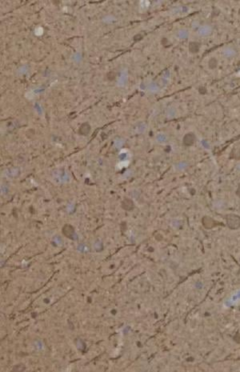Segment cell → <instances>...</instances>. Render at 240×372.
Segmentation results:
<instances>
[{"mask_svg":"<svg viewBox=\"0 0 240 372\" xmlns=\"http://www.w3.org/2000/svg\"><path fill=\"white\" fill-rule=\"evenodd\" d=\"M227 227L231 230H237L240 228V215L230 213L224 216Z\"/></svg>","mask_w":240,"mask_h":372,"instance_id":"cell-1","label":"cell"},{"mask_svg":"<svg viewBox=\"0 0 240 372\" xmlns=\"http://www.w3.org/2000/svg\"><path fill=\"white\" fill-rule=\"evenodd\" d=\"M201 223H202V225H203V227L207 229V230H211V229H213L215 227H217V226H223V223H221V222L215 220V218H211V217L207 215L203 216V218H202V220H201Z\"/></svg>","mask_w":240,"mask_h":372,"instance_id":"cell-2","label":"cell"},{"mask_svg":"<svg viewBox=\"0 0 240 372\" xmlns=\"http://www.w3.org/2000/svg\"><path fill=\"white\" fill-rule=\"evenodd\" d=\"M54 178L61 183H66L69 180V175L63 170H57L53 174Z\"/></svg>","mask_w":240,"mask_h":372,"instance_id":"cell-3","label":"cell"},{"mask_svg":"<svg viewBox=\"0 0 240 372\" xmlns=\"http://www.w3.org/2000/svg\"><path fill=\"white\" fill-rule=\"evenodd\" d=\"M128 82V71L127 68L122 70L119 78L118 79L117 86L119 87H123L127 84Z\"/></svg>","mask_w":240,"mask_h":372,"instance_id":"cell-4","label":"cell"},{"mask_svg":"<svg viewBox=\"0 0 240 372\" xmlns=\"http://www.w3.org/2000/svg\"><path fill=\"white\" fill-rule=\"evenodd\" d=\"M196 141V136L193 132H189L186 134L183 138V143L187 146H191L194 145Z\"/></svg>","mask_w":240,"mask_h":372,"instance_id":"cell-5","label":"cell"},{"mask_svg":"<svg viewBox=\"0 0 240 372\" xmlns=\"http://www.w3.org/2000/svg\"><path fill=\"white\" fill-rule=\"evenodd\" d=\"M230 158L232 159L240 160V143H238L233 146L230 153Z\"/></svg>","mask_w":240,"mask_h":372,"instance_id":"cell-6","label":"cell"},{"mask_svg":"<svg viewBox=\"0 0 240 372\" xmlns=\"http://www.w3.org/2000/svg\"><path fill=\"white\" fill-rule=\"evenodd\" d=\"M200 43L198 42H191L188 46V50L191 54H196L199 51Z\"/></svg>","mask_w":240,"mask_h":372,"instance_id":"cell-7","label":"cell"},{"mask_svg":"<svg viewBox=\"0 0 240 372\" xmlns=\"http://www.w3.org/2000/svg\"><path fill=\"white\" fill-rule=\"evenodd\" d=\"M19 174V170L17 168H11V169H8L5 171V175L8 178H15Z\"/></svg>","mask_w":240,"mask_h":372,"instance_id":"cell-8","label":"cell"},{"mask_svg":"<svg viewBox=\"0 0 240 372\" xmlns=\"http://www.w3.org/2000/svg\"><path fill=\"white\" fill-rule=\"evenodd\" d=\"M217 67H218V60L215 57H211V59L208 60V67L210 69L213 70L215 69Z\"/></svg>","mask_w":240,"mask_h":372,"instance_id":"cell-9","label":"cell"},{"mask_svg":"<svg viewBox=\"0 0 240 372\" xmlns=\"http://www.w3.org/2000/svg\"><path fill=\"white\" fill-rule=\"evenodd\" d=\"M28 70H29V67L27 65H23L21 67H19L18 71H17V73L19 75H23V74H27V71H28Z\"/></svg>","mask_w":240,"mask_h":372,"instance_id":"cell-10","label":"cell"},{"mask_svg":"<svg viewBox=\"0 0 240 372\" xmlns=\"http://www.w3.org/2000/svg\"><path fill=\"white\" fill-rule=\"evenodd\" d=\"M127 152H128L127 150H123L122 151L120 152L119 155V159L120 162L127 161V157H128Z\"/></svg>","mask_w":240,"mask_h":372,"instance_id":"cell-11","label":"cell"},{"mask_svg":"<svg viewBox=\"0 0 240 372\" xmlns=\"http://www.w3.org/2000/svg\"><path fill=\"white\" fill-rule=\"evenodd\" d=\"M115 20V18L114 16L112 15H107L104 17L103 19V21L104 23H111L112 22H114Z\"/></svg>","mask_w":240,"mask_h":372,"instance_id":"cell-12","label":"cell"},{"mask_svg":"<svg viewBox=\"0 0 240 372\" xmlns=\"http://www.w3.org/2000/svg\"><path fill=\"white\" fill-rule=\"evenodd\" d=\"M43 34V28L42 27H37L35 29V35L37 36H41Z\"/></svg>","mask_w":240,"mask_h":372,"instance_id":"cell-13","label":"cell"},{"mask_svg":"<svg viewBox=\"0 0 240 372\" xmlns=\"http://www.w3.org/2000/svg\"><path fill=\"white\" fill-rule=\"evenodd\" d=\"M81 59H82V55H81V54H80L79 52L75 53L74 55L72 56V59H73L75 62H77V63L81 61Z\"/></svg>","mask_w":240,"mask_h":372,"instance_id":"cell-14","label":"cell"},{"mask_svg":"<svg viewBox=\"0 0 240 372\" xmlns=\"http://www.w3.org/2000/svg\"><path fill=\"white\" fill-rule=\"evenodd\" d=\"M129 163H130V162H129L128 160H127V161H123V162H119V163L117 165V167L121 169V168L127 167L128 165H129Z\"/></svg>","mask_w":240,"mask_h":372,"instance_id":"cell-15","label":"cell"},{"mask_svg":"<svg viewBox=\"0 0 240 372\" xmlns=\"http://www.w3.org/2000/svg\"><path fill=\"white\" fill-rule=\"evenodd\" d=\"M123 140H121V139H119V140H117V141H115V146H116V147H118V148H119V147H121V146H123Z\"/></svg>","mask_w":240,"mask_h":372,"instance_id":"cell-16","label":"cell"},{"mask_svg":"<svg viewBox=\"0 0 240 372\" xmlns=\"http://www.w3.org/2000/svg\"><path fill=\"white\" fill-rule=\"evenodd\" d=\"M35 110H36V111H37L38 113H39V114H42V112H43V111H42V110H43V109H42V107L40 106L39 104H38V103L35 104Z\"/></svg>","mask_w":240,"mask_h":372,"instance_id":"cell-17","label":"cell"},{"mask_svg":"<svg viewBox=\"0 0 240 372\" xmlns=\"http://www.w3.org/2000/svg\"><path fill=\"white\" fill-rule=\"evenodd\" d=\"M149 2L148 1H141L140 2V6L141 7H147L149 5Z\"/></svg>","mask_w":240,"mask_h":372,"instance_id":"cell-18","label":"cell"},{"mask_svg":"<svg viewBox=\"0 0 240 372\" xmlns=\"http://www.w3.org/2000/svg\"><path fill=\"white\" fill-rule=\"evenodd\" d=\"M235 194H236V195H237V196L240 199V184L239 185V186H238L237 190H236V191H235Z\"/></svg>","mask_w":240,"mask_h":372,"instance_id":"cell-19","label":"cell"},{"mask_svg":"<svg viewBox=\"0 0 240 372\" xmlns=\"http://www.w3.org/2000/svg\"><path fill=\"white\" fill-rule=\"evenodd\" d=\"M199 92L201 94L207 93V91H206V89L204 87H200L199 88Z\"/></svg>","mask_w":240,"mask_h":372,"instance_id":"cell-20","label":"cell"}]
</instances>
